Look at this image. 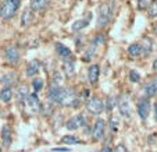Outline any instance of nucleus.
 <instances>
[{
  "instance_id": "1",
  "label": "nucleus",
  "mask_w": 157,
  "mask_h": 152,
  "mask_svg": "<svg viewBox=\"0 0 157 152\" xmlns=\"http://www.w3.org/2000/svg\"><path fill=\"white\" fill-rule=\"evenodd\" d=\"M114 10H116V2L114 0H109V2H104L99 6L98 9V25L100 28L106 27L109 24L111 18H113Z\"/></svg>"
},
{
  "instance_id": "2",
  "label": "nucleus",
  "mask_w": 157,
  "mask_h": 152,
  "mask_svg": "<svg viewBox=\"0 0 157 152\" xmlns=\"http://www.w3.org/2000/svg\"><path fill=\"white\" fill-rule=\"evenodd\" d=\"M77 101V92L72 88H60L59 94L54 99V102L60 106H75Z\"/></svg>"
},
{
  "instance_id": "3",
  "label": "nucleus",
  "mask_w": 157,
  "mask_h": 152,
  "mask_svg": "<svg viewBox=\"0 0 157 152\" xmlns=\"http://www.w3.org/2000/svg\"><path fill=\"white\" fill-rule=\"evenodd\" d=\"M20 6H21L20 0H4L3 3L0 4V18H3V20L11 18L18 11Z\"/></svg>"
},
{
  "instance_id": "4",
  "label": "nucleus",
  "mask_w": 157,
  "mask_h": 152,
  "mask_svg": "<svg viewBox=\"0 0 157 152\" xmlns=\"http://www.w3.org/2000/svg\"><path fill=\"white\" fill-rule=\"evenodd\" d=\"M86 109H88V112L90 114H100L104 109V103L100 98L93 96V98H90L88 101V103H86Z\"/></svg>"
},
{
  "instance_id": "5",
  "label": "nucleus",
  "mask_w": 157,
  "mask_h": 152,
  "mask_svg": "<svg viewBox=\"0 0 157 152\" xmlns=\"http://www.w3.org/2000/svg\"><path fill=\"white\" fill-rule=\"evenodd\" d=\"M104 134H106V122L103 119H98L93 126L92 130V140L93 141H100L104 138Z\"/></svg>"
},
{
  "instance_id": "6",
  "label": "nucleus",
  "mask_w": 157,
  "mask_h": 152,
  "mask_svg": "<svg viewBox=\"0 0 157 152\" xmlns=\"http://www.w3.org/2000/svg\"><path fill=\"white\" fill-rule=\"evenodd\" d=\"M86 123L85 117L82 116V114H75V116H72L71 119L67 122V124H65V127L68 128L70 131H75V130H78V128L83 127Z\"/></svg>"
},
{
  "instance_id": "7",
  "label": "nucleus",
  "mask_w": 157,
  "mask_h": 152,
  "mask_svg": "<svg viewBox=\"0 0 157 152\" xmlns=\"http://www.w3.org/2000/svg\"><path fill=\"white\" fill-rule=\"evenodd\" d=\"M117 105H118L120 113L124 117H129L131 116V106H129V101H128L127 95H120L118 99H117Z\"/></svg>"
},
{
  "instance_id": "8",
  "label": "nucleus",
  "mask_w": 157,
  "mask_h": 152,
  "mask_svg": "<svg viewBox=\"0 0 157 152\" xmlns=\"http://www.w3.org/2000/svg\"><path fill=\"white\" fill-rule=\"evenodd\" d=\"M149 112H150V102L147 98H143L139 101L138 103V114L142 120H146L149 116Z\"/></svg>"
},
{
  "instance_id": "9",
  "label": "nucleus",
  "mask_w": 157,
  "mask_h": 152,
  "mask_svg": "<svg viewBox=\"0 0 157 152\" xmlns=\"http://www.w3.org/2000/svg\"><path fill=\"white\" fill-rule=\"evenodd\" d=\"M56 52L59 53V56L61 57L64 62H72V52L70 48H67L65 45L63 43H56Z\"/></svg>"
},
{
  "instance_id": "10",
  "label": "nucleus",
  "mask_w": 157,
  "mask_h": 152,
  "mask_svg": "<svg viewBox=\"0 0 157 152\" xmlns=\"http://www.w3.org/2000/svg\"><path fill=\"white\" fill-rule=\"evenodd\" d=\"M4 56H6L7 62L15 64V63H18V60H20V50H18L15 46H9V48L4 50Z\"/></svg>"
},
{
  "instance_id": "11",
  "label": "nucleus",
  "mask_w": 157,
  "mask_h": 152,
  "mask_svg": "<svg viewBox=\"0 0 157 152\" xmlns=\"http://www.w3.org/2000/svg\"><path fill=\"white\" fill-rule=\"evenodd\" d=\"M27 103L28 106L31 107V110L33 112V113H36V112L40 110V102H39V98H38V94L33 92V94H29L27 98Z\"/></svg>"
},
{
  "instance_id": "12",
  "label": "nucleus",
  "mask_w": 157,
  "mask_h": 152,
  "mask_svg": "<svg viewBox=\"0 0 157 152\" xmlns=\"http://www.w3.org/2000/svg\"><path fill=\"white\" fill-rule=\"evenodd\" d=\"M99 74H100V67L99 64H92L88 69V81L89 84H96L99 80Z\"/></svg>"
},
{
  "instance_id": "13",
  "label": "nucleus",
  "mask_w": 157,
  "mask_h": 152,
  "mask_svg": "<svg viewBox=\"0 0 157 152\" xmlns=\"http://www.w3.org/2000/svg\"><path fill=\"white\" fill-rule=\"evenodd\" d=\"M39 70H40V63H39L38 60H32V62L28 63L25 74H27L28 77H33V75H36L39 73Z\"/></svg>"
},
{
  "instance_id": "14",
  "label": "nucleus",
  "mask_w": 157,
  "mask_h": 152,
  "mask_svg": "<svg viewBox=\"0 0 157 152\" xmlns=\"http://www.w3.org/2000/svg\"><path fill=\"white\" fill-rule=\"evenodd\" d=\"M2 140H3L4 146H10L13 142V131L9 126H4L2 130Z\"/></svg>"
},
{
  "instance_id": "15",
  "label": "nucleus",
  "mask_w": 157,
  "mask_h": 152,
  "mask_svg": "<svg viewBox=\"0 0 157 152\" xmlns=\"http://www.w3.org/2000/svg\"><path fill=\"white\" fill-rule=\"evenodd\" d=\"M90 17H92V14H90V13H88L86 18H83V20H78V21H75L74 24H72V31L78 32V31H81V30H83V28H86V27H88V24L90 22Z\"/></svg>"
},
{
  "instance_id": "16",
  "label": "nucleus",
  "mask_w": 157,
  "mask_h": 152,
  "mask_svg": "<svg viewBox=\"0 0 157 152\" xmlns=\"http://www.w3.org/2000/svg\"><path fill=\"white\" fill-rule=\"evenodd\" d=\"M52 0H32L31 2V9L33 11H42L50 4Z\"/></svg>"
},
{
  "instance_id": "17",
  "label": "nucleus",
  "mask_w": 157,
  "mask_h": 152,
  "mask_svg": "<svg viewBox=\"0 0 157 152\" xmlns=\"http://www.w3.org/2000/svg\"><path fill=\"white\" fill-rule=\"evenodd\" d=\"M140 46H142L143 54H145V56H147V54L151 53V50H153V41H151L150 38H147V36H143Z\"/></svg>"
},
{
  "instance_id": "18",
  "label": "nucleus",
  "mask_w": 157,
  "mask_h": 152,
  "mask_svg": "<svg viewBox=\"0 0 157 152\" xmlns=\"http://www.w3.org/2000/svg\"><path fill=\"white\" fill-rule=\"evenodd\" d=\"M15 95H17V99L20 102H24V101H27V98H28V86L25 85V84H21L20 86L17 88V91H15Z\"/></svg>"
},
{
  "instance_id": "19",
  "label": "nucleus",
  "mask_w": 157,
  "mask_h": 152,
  "mask_svg": "<svg viewBox=\"0 0 157 152\" xmlns=\"http://www.w3.org/2000/svg\"><path fill=\"white\" fill-rule=\"evenodd\" d=\"M13 98V90L10 86H4L3 90L0 91V101L3 103H9Z\"/></svg>"
},
{
  "instance_id": "20",
  "label": "nucleus",
  "mask_w": 157,
  "mask_h": 152,
  "mask_svg": "<svg viewBox=\"0 0 157 152\" xmlns=\"http://www.w3.org/2000/svg\"><path fill=\"white\" fill-rule=\"evenodd\" d=\"M32 20H33L32 10H25L22 17H21V25H22V27H27V25H29L31 22H32Z\"/></svg>"
},
{
  "instance_id": "21",
  "label": "nucleus",
  "mask_w": 157,
  "mask_h": 152,
  "mask_svg": "<svg viewBox=\"0 0 157 152\" xmlns=\"http://www.w3.org/2000/svg\"><path fill=\"white\" fill-rule=\"evenodd\" d=\"M142 53V46L140 43H131L129 48H128V54L132 57H138Z\"/></svg>"
},
{
  "instance_id": "22",
  "label": "nucleus",
  "mask_w": 157,
  "mask_h": 152,
  "mask_svg": "<svg viewBox=\"0 0 157 152\" xmlns=\"http://www.w3.org/2000/svg\"><path fill=\"white\" fill-rule=\"evenodd\" d=\"M60 91V85H57V84H53L52 82V85L49 86V92H48V99L50 102H54V99H56L57 94H59Z\"/></svg>"
},
{
  "instance_id": "23",
  "label": "nucleus",
  "mask_w": 157,
  "mask_h": 152,
  "mask_svg": "<svg viewBox=\"0 0 157 152\" xmlns=\"http://www.w3.org/2000/svg\"><path fill=\"white\" fill-rule=\"evenodd\" d=\"M96 49H98V46H95V45L89 46V49L85 52V54H83V62H90L92 57L96 54Z\"/></svg>"
},
{
  "instance_id": "24",
  "label": "nucleus",
  "mask_w": 157,
  "mask_h": 152,
  "mask_svg": "<svg viewBox=\"0 0 157 152\" xmlns=\"http://www.w3.org/2000/svg\"><path fill=\"white\" fill-rule=\"evenodd\" d=\"M143 91H145V94H146V96H153V95H156V88H154V82L151 81V82H149V84H146L145 86H143Z\"/></svg>"
},
{
  "instance_id": "25",
  "label": "nucleus",
  "mask_w": 157,
  "mask_h": 152,
  "mask_svg": "<svg viewBox=\"0 0 157 152\" xmlns=\"http://www.w3.org/2000/svg\"><path fill=\"white\" fill-rule=\"evenodd\" d=\"M61 142L63 144H81L82 141L79 138H77L75 135H64L61 138Z\"/></svg>"
},
{
  "instance_id": "26",
  "label": "nucleus",
  "mask_w": 157,
  "mask_h": 152,
  "mask_svg": "<svg viewBox=\"0 0 157 152\" xmlns=\"http://www.w3.org/2000/svg\"><path fill=\"white\" fill-rule=\"evenodd\" d=\"M63 67H64V73L68 75V77L74 74V63L72 62H64Z\"/></svg>"
},
{
  "instance_id": "27",
  "label": "nucleus",
  "mask_w": 157,
  "mask_h": 152,
  "mask_svg": "<svg viewBox=\"0 0 157 152\" xmlns=\"http://www.w3.org/2000/svg\"><path fill=\"white\" fill-rule=\"evenodd\" d=\"M32 86H33V91L38 94L39 91H42V88H43V80H42V78H35V80H32Z\"/></svg>"
},
{
  "instance_id": "28",
  "label": "nucleus",
  "mask_w": 157,
  "mask_h": 152,
  "mask_svg": "<svg viewBox=\"0 0 157 152\" xmlns=\"http://www.w3.org/2000/svg\"><path fill=\"white\" fill-rule=\"evenodd\" d=\"M147 14L150 18H154L157 17V2H151L150 6H149V10H147Z\"/></svg>"
},
{
  "instance_id": "29",
  "label": "nucleus",
  "mask_w": 157,
  "mask_h": 152,
  "mask_svg": "<svg viewBox=\"0 0 157 152\" xmlns=\"http://www.w3.org/2000/svg\"><path fill=\"white\" fill-rule=\"evenodd\" d=\"M110 128H111V133H117V130H118V120L114 116L110 119Z\"/></svg>"
},
{
  "instance_id": "30",
  "label": "nucleus",
  "mask_w": 157,
  "mask_h": 152,
  "mask_svg": "<svg viewBox=\"0 0 157 152\" xmlns=\"http://www.w3.org/2000/svg\"><path fill=\"white\" fill-rule=\"evenodd\" d=\"M129 80L132 81V82H139V80H140L139 73L135 71V70H131L129 71Z\"/></svg>"
},
{
  "instance_id": "31",
  "label": "nucleus",
  "mask_w": 157,
  "mask_h": 152,
  "mask_svg": "<svg viewBox=\"0 0 157 152\" xmlns=\"http://www.w3.org/2000/svg\"><path fill=\"white\" fill-rule=\"evenodd\" d=\"M116 102H117V99L114 98V96H109V98H107V102H106V107L109 110H111V109L116 106Z\"/></svg>"
},
{
  "instance_id": "32",
  "label": "nucleus",
  "mask_w": 157,
  "mask_h": 152,
  "mask_svg": "<svg viewBox=\"0 0 157 152\" xmlns=\"http://www.w3.org/2000/svg\"><path fill=\"white\" fill-rule=\"evenodd\" d=\"M103 43H104V35H101V34H99V35L96 36V38L93 39V42H92V45H95V46L103 45Z\"/></svg>"
},
{
  "instance_id": "33",
  "label": "nucleus",
  "mask_w": 157,
  "mask_h": 152,
  "mask_svg": "<svg viewBox=\"0 0 157 152\" xmlns=\"http://www.w3.org/2000/svg\"><path fill=\"white\" fill-rule=\"evenodd\" d=\"M113 152H128V151H127V146H124L122 144H120V145L116 146V149H113Z\"/></svg>"
},
{
  "instance_id": "34",
  "label": "nucleus",
  "mask_w": 157,
  "mask_h": 152,
  "mask_svg": "<svg viewBox=\"0 0 157 152\" xmlns=\"http://www.w3.org/2000/svg\"><path fill=\"white\" fill-rule=\"evenodd\" d=\"M71 151L70 148H53V152H68Z\"/></svg>"
},
{
  "instance_id": "35",
  "label": "nucleus",
  "mask_w": 157,
  "mask_h": 152,
  "mask_svg": "<svg viewBox=\"0 0 157 152\" xmlns=\"http://www.w3.org/2000/svg\"><path fill=\"white\" fill-rule=\"evenodd\" d=\"M100 152H113V148H111L110 145H106V146H103V148H101Z\"/></svg>"
},
{
  "instance_id": "36",
  "label": "nucleus",
  "mask_w": 157,
  "mask_h": 152,
  "mask_svg": "<svg viewBox=\"0 0 157 152\" xmlns=\"http://www.w3.org/2000/svg\"><path fill=\"white\" fill-rule=\"evenodd\" d=\"M154 120L157 122V102L154 103Z\"/></svg>"
},
{
  "instance_id": "37",
  "label": "nucleus",
  "mask_w": 157,
  "mask_h": 152,
  "mask_svg": "<svg viewBox=\"0 0 157 152\" xmlns=\"http://www.w3.org/2000/svg\"><path fill=\"white\" fill-rule=\"evenodd\" d=\"M153 32H154V35H157V22L154 24V27H153Z\"/></svg>"
},
{
  "instance_id": "38",
  "label": "nucleus",
  "mask_w": 157,
  "mask_h": 152,
  "mask_svg": "<svg viewBox=\"0 0 157 152\" xmlns=\"http://www.w3.org/2000/svg\"><path fill=\"white\" fill-rule=\"evenodd\" d=\"M153 70H157V59L154 60V63H153Z\"/></svg>"
},
{
  "instance_id": "39",
  "label": "nucleus",
  "mask_w": 157,
  "mask_h": 152,
  "mask_svg": "<svg viewBox=\"0 0 157 152\" xmlns=\"http://www.w3.org/2000/svg\"><path fill=\"white\" fill-rule=\"evenodd\" d=\"M153 82H154V88H156V94H157V78L153 81Z\"/></svg>"
},
{
  "instance_id": "40",
  "label": "nucleus",
  "mask_w": 157,
  "mask_h": 152,
  "mask_svg": "<svg viewBox=\"0 0 157 152\" xmlns=\"http://www.w3.org/2000/svg\"><path fill=\"white\" fill-rule=\"evenodd\" d=\"M0 152H2V148H0Z\"/></svg>"
}]
</instances>
